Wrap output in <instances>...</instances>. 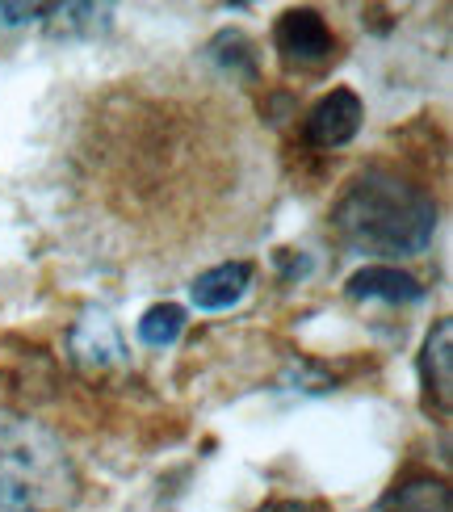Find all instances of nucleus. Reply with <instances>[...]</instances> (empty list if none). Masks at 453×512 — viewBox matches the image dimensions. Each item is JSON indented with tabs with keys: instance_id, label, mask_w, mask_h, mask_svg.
Segmentation results:
<instances>
[{
	"instance_id": "11",
	"label": "nucleus",
	"mask_w": 453,
	"mask_h": 512,
	"mask_svg": "<svg viewBox=\"0 0 453 512\" xmlns=\"http://www.w3.org/2000/svg\"><path fill=\"white\" fill-rule=\"evenodd\" d=\"M42 26H51L55 38H76V34H97L110 26V9H97V5H51L47 21Z\"/></svg>"
},
{
	"instance_id": "3",
	"label": "nucleus",
	"mask_w": 453,
	"mask_h": 512,
	"mask_svg": "<svg viewBox=\"0 0 453 512\" xmlns=\"http://www.w3.org/2000/svg\"><path fill=\"white\" fill-rule=\"evenodd\" d=\"M68 361L72 370L84 378H105L114 370H126L131 349L118 332V324L101 307H89L76 315V324L68 328Z\"/></svg>"
},
{
	"instance_id": "9",
	"label": "nucleus",
	"mask_w": 453,
	"mask_h": 512,
	"mask_svg": "<svg viewBox=\"0 0 453 512\" xmlns=\"http://www.w3.org/2000/svg\"><path fill=\"white\" fill-rule=\"evenodd\" d=\"M374 512H449V487L437 475H412L395 483L374 504Z\"/></svg>"
},
{
	"instance_id": "14",
	"label": "nucleus",
	"mask_w": 453,
	"mask_h": 512,
	"mask_svg": "<svg viewBox=\"0 0 453 512\" xmlns=\"http://www.w3.org/2000/svg\"><path fill=\"white\" fill-rule=\"evenodd\" d=\"M261 512H323V508L319 504H307V500H273Z\"/></svg>"
},
{
	"instance_id": "12",
	"label": "nucleus",
	"mask_w": 453,
	"mask_h": 512,
	"mask_svg": "<svg viewBox=\"0 0 453 512\" xmlns=\"http://www.w3.org/2000/svg\"><path fill=\"white\" fill-rule=\"evenodd\" d=\"M185 332V307L177 303H156L139 319V340L147 349H168L177 345V336Z\"/></svg>"
},
{
	"instance_id": "4",
	"label": "nucleus",
	"mask_w": 453,
	"mask_h": 512,
	"mask_svg": "<svg viewBox=\"0 0 453 512\" xmlns=\"http://www.w3.org/2000/svg\"><path fill=\"white\" fill-rule=\"evenodd\" d=\"M273 47L294 68H323L336 55V34L319 9H286L273 26Z\"/></svg>"
},
{
	"instance_id": "13",
	"label": "nucleus",
	"mask_w": 453,
	"mask_h": 512,
	"mask_svg": "<svg viewBox=\"0 0 453 512\" xmlns=\"http://www.w3.org/2000/svg\"><path fill=\"white\" fill-rule=\"evenodd\" d=\"M47 13H51V5H13V0H5V5H0V34L21 30V26H42Z\"/></svg>"
},
{
	"instance_id": "10",
	"label": "nucleus",
	"mask_w": 453,
	"mask_h": 512,
	"mask_svg": "<svg viewBox=\"0 0 453 512\" xmlns=\"http://www.w3.org/2000/svg\"><path fill=\"white\" fill-rule=\"evenodd\" d=\"M210 59L231 76V80H244V84H256L261 76V63H256V47L244 30H219L210 38Z\"/></svg>"
},
{
	"instance_id": "8",
	"label": "nucleus",
	"mask_w": 453,
	"mask_h": 512,
	"mask_svg": "<svg viewBox=\"0 0 453 512\" xmlns=\"http://www.w3.org/2000/svg\"><path fill=\"white\" fill-rule=\"evenodd\" d=\"M349 298H361V303H420L424 286L420 277L403 273L399 265H365L349 277Z\"/></svg>"
},
{
	"instance_id": "1",
	"label": "nucleus",
	"mask_w": 453,
	"mask_h": 512,
	"mask_svg": "<svg viewBox=\"0 0 453 512\" xmlns=\"http://www.w3.org/2000/svg\"><path fill=\"white\" fill-rule=\"evenodd\" d=\"M332 231L361 256H420L437 236V202L386 168H365L332 202Z\"/></svg>"
},
{
	"instance_id": "5",
	"label": "nucleus",
	"mask_w": 453,
	"mask_h": 512,
	"mask_svg": "<svg viewBox=\"0 0 453 512\" xmlns=\"http://www.w3.org/2000/svg\"><path fill=\"white\" fill-rule=\"evenodd\" d=\"M361 118H365L361 97L353 89H332L311 105L307 118H302V143L319 147V152H336V147L357 139Z\"/></svg>"
},
{
	"instance_id": "7",
	"label": "nucleus",
	"mask_w": 453,
	"mask_h": 512,
	"mask_svg": "<svg viewBox=\"0 0 453 512\" xmlns=\"http://www.w3.org/2000/svg\"><path fill=\"white\" fill-rule=\"evenodd\" d=\"M252 290V265L248 261H223L206 273L193 277L189 286V303L198 311H227Z\"/></svg>"
},
{
	"instance_id": "6",
	"label": "nucleus",
	"mask_w": 453,
	"mask_h": 512,
	"mask_svg": "<svg viewBox=\"0 0 453 512\" xmlns=\"http://www.w3.org/2000/svg\"><path fill=\"white\" fill-rule=\"evenodd\" d=\"M420 382L428 412L449 416L453 408V319H437L420 353Z\"/></svg>"
},
{
	"instance_id": "2",
	"label": "nucleus",
	"mask_w": 453,
	"mask_h": 512,
	"mask_svg": "<svg viewBox=\"0 0 453 512\" xmlns=\"http://www.w3.org/2000/svg\"><path fill=\"white\" fill-rule=\"evenodd\" d=\"M80 487L76 458L59 433L0 408V512H72Z\"/></svg>"
}]
</instances>
